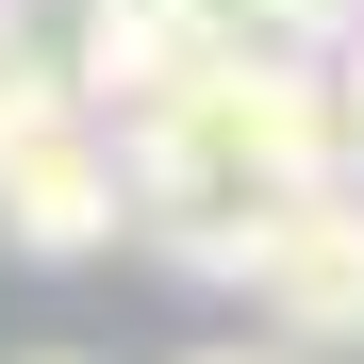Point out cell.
<instances>
[{
    "label": "cell",
    "mask_w": 364,
    "mask_h": 364,
    "mask_svg": "<svg viewBox=\"0 0 364 364\" xmlns=\"http://www.w3.org/2000/svg\"><path fill=\"white\" fill-rule=\"evenodd\" d=\"M348 182V50H215L182 100L133 116V249L166 282H249V232Z\"/></svg>",
    "instance_id": "cell-1"
},
{
    "label": "cell",
    "mask_w": 364,
    "mask_h": 364,
    "mask_svg": "<svg viewBox=\"0 0 364 364\" xmlns=\"http://www.w3.org/2000/svg\"><path fill=\"white\" fill-rule=\"evenodd\" d=\"M0 249L17 265H100L133 249V133L83 100V67L0 50Z\"/></svg>",
    "instance_id": "cell-2"
},
{
    "label": "cell",
    "mask_w": 364,
    "mask_h": 364,
    "mask_svg": "<svg viewBox=\"0 0 364 364\" xmlns=\"http://www.w3.org/2000/svg\"><path fill=\"white\" fill-rule=\"evenodd\" d=\"M249 315L298 348V364H331V348H364V182H315V199H282L265 232H249Z\"/></svg>",
    "instance_id": "cell-3"
},
{
    "label": "cell",
    "mask_w": 364,
    "mask_h": 364,
    "mask_svg": "<svg viewBox=\"0 0 364 364\" xmlns=\"http://www.w3.org/2000/svg\"><path fill=\"white\" fill-rule=\"evenodd\" d=\"M215 17L249 33V50H348V33H364V0H215Z\"/></svg>",
    "instance_id": "cell-4"
},
{
    "label": "cell",
    "mask_w": 364,
    "mask_h": 364,
    "mask_svg": "<svg viewBox=\"0 0 364 364\" xmlns=\"http://www.w3.org/2000/svg\"><path fill=\"white\" fill-rule=\"evenodd\" d=\"M348 182H364V33H348Z\"/></svg>",
    "instance_id": "cell-5"
},
{
    "label": "cell",
    "mask_w": 364,
    "mask_h": 364,
    "mask_svg": "<svg viewBox=\"0 0 364 364\" xmlns=\"http://www.w3.org/2000/svg\"><path fill=\"white\" fill-rule=\"evenodd\" d=\"M182 364H298V348H282V331H265V348H182Z\"/></svg>",
    "instance_id": "cell-6"
},
{
    "label": "cell",
    "mask_w": 364,
    "mask_h": 364,
    "mask_svg": "<svg viewBox=\"0 0 364 364\" xmlns=\"http://www.w3.org/2000/svg\"><path fill=\"white\" fill-rule=\"evenodd\" d=\"M33 364H67V348H33Z\"/></svg>",
    "instance_id": "cell-7"
}]
</instances>
